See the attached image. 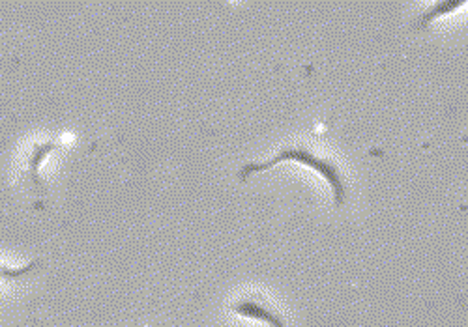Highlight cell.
I'll return each instance as SVG.
<instances>
[{
  "label": "cell",
  "instance_id": "cell-1",
  "mask_svg": "<svg viewBox=\"0 0 468 327\" xmlns=\"http://www.w3.org/2000/svg\"><path fill=\"white\" fill-rule=\"evenodd\" d=\"M282 163H298V165H305L309 169H314L330 185L335 206L341 208V206H345V204H346V200H348V185H346V180H345L339 165H337L334 159L317 153L315 148L311 146V144H307V142L283 144L282 148H278L274 157H270L266 161L244 163L242 169L239 171V180L246 182L253 174H259L262 171L274 169V167L282 165Z\"/></svg>",
  "mask_w": 468,
  "mask_h": 327
},
{
  "label": "cell",
  "instance_id": "cell-2",
  "mask_svg": "<svg viewBox=\"0 0 468 327\" xmlns=\"http://www.w3.org/2000/svg\"><path fill=\"white\" fill-rule=\"evenodd\" d=\"M230 311L242 318L262 322L270 327H289L285 314L262 294H248L230 303Z\"/></svg>",
  "mask_w": 468,
  "mask_h": 327
},
{
  "label": "cell",
  "instance_id": "cell-3",
  "mask_svg": "<svg viewBox=\"0 0 468 327\" xmlns=\"http://www.w3.org/2000/svg\"><path fill=\"white\" fill-rule=\"evenodd\" d=\"M463 5H464L463 0H455V3H448V0H441V3H435V5L429 6V10L421 12L414 26H416L418 30H420V28H425V26L431 25L433 19H437V17H441V16H446V14H452L453 10H457V8L463 6Z\"/></svg>",
  "mask_w": 468,
  "mask_h": 327
},
{
  "label": "cell",
  "instance_id": "cell-4",
  "mask_svg": "<svg viewBox=\"0 0 468 327\" xmlns=\"http://www.w3.org/2000/svg\"><path fill=\"white\" fill-rule=\"evenodd\" d=\"M42 266V260H30L25 262L21 266H14V264H0V280H14V279H21L28 273H34L37 268Z\"/></svg>",
  "mask_w": 468,
  "mask_h": 327
}]
</instances>
